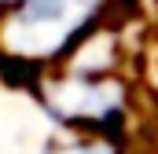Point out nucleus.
I'll return each instance as SVG.
<instances>
[{
  "mask_svg": "<svg viewBox=\"0 0 158 154\" xmlns=\"http://www.w3.org/2000/svg\"><path fill=\"white\" fill-rule=\"evenodd\" d=\"M88 15V0H22L4 30L19 55L55 51Z\"/></svg>",
  "mask_w": 158,
  "mask_h": 154,
  "instance_id": "obj_1",
  "label": "nucleus"
},
{
  "mask_svg": "<svg viewBox=\"0 0 158 154\" xmlns=\"http://www.w3.org/2000/svg\"><path fill=\"white\" fill-rule=\"evenodd\" d=\"M63 154H114L110 147H103V143H85V147H70V151Z\"/></svg>",
  "mask_w": 158,
  "mask_h": 154,
  "instance_id": "obj_2",
  "label": "nucleus"
},
{
  "mask_svg": "<svg viewBox=\"0 0 158 154\" xmlns=\"http://www.w3.org/2000/svg\"><path fill=\"white\" fill-rule=\"evenodd\" d=\"M19 4H22V0H19Z\"/></svg>",
  "mask_w": 158,
  "mask_h": 154,
  "instance_id": "obj_3",
  "label": "nucleus"
}]
</instances>
